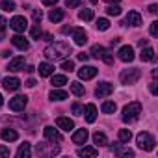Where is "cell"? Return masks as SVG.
Returning a JSON list of instances; mask_svg holds the SVG:
<instances>
[{
    "label": "cell",
    "mask_w": 158,
    "mask_h": 158,
    "mask_svg": "<svg viewBox=\"0 0 158 158\" xmlns=\"http://www.w3.org/2000/svg\"><path fill=\"white\" fill-rule=\"evenodd\" d=\"M104 2H110V4H117L119 0H104Z\"/></svg>",
    "instance_id": "9f6ffc18"
},
{
    "label": "cell",
    "mask_w": 158,
    "mask_h": 158,
    "mask_svg": "<svg viewBox=\"0 0 158 158\" xmlns=\"http://www.w3.org/2000/svg\"><path fill=\"white\" fill-rule=\"evenodd\" d=\"M106 13H108V15H112V17H117V15H121V8H119L117 4H115V6L112 4V6H108V8H106Z\"/></svg>",
    "instance_id": "d6a6232c"
},
{
    "label": "cell",
    "mask_w": 158,
    "mask_h": 158,
    "mask_svg": "<svg viewBox=\"0 0 158 158\" xmlns=\"http://www.w3.org/2000/svg\"><path fill=\"white\" fill-rule=\"evenodd\" d=\"M17 138H19V134H17L13 128H4V130H2V139H4V141H15Z\"/></svg>",
    "instance_id": "7402d4cb"
},
{
    "label": "cell",
    "mask_w": 158,
    "mask_h": 158,
    "mask_svg": "<svg viewBox=\"0 0 158 158\" xmlns=\"http://www.w3.org/2000/svg\"><path fill=\"white\" fill-rule=\"evenodd\" d=\"M71 91H73V95H76V97H82V95L86 93L84 86L78 84V82H73V84H71Z\"/></svg>",
    "instance_id": "d4e9b609"
},
{
    "label": "cell",
    "mask_w": 158,
    "mask_h": 158,
    "mask_svg": "<svg viewBox=\"0 0 158 158\" xmlns=\"http://www.w3.org/2000/svg\"><path fill=\"white\" fill-rule=\"evenodd\" d=\"M141 48H143V47H141ZM139 58H141V61H152V60H154V50H152L151 47H145V48L141 50Z\"/></svg>",
    "instance_id": "44dd1931"
},
{
    "label": "cell",
    "mask_w": 158,
    "mask_h": 158,
    "mask_svg": "<svg viewBox=\"0 0 158 158\" xmlns=\"http://www.w3.org/2000/svg\"><path fill=\"white\" fill-rule=\"evenodd\" d=\"M95 74H97V69L91 67V65H86V67H82L78 71V78H82V80H91Z\"/></svg>",
    "instance_id": "4fadbf2b"
},
{
    "label": "cell",
    "mask_w": 158,
    "mask_h": 158,
    "mask_svg": "<svg viewBox=\"0 0 158 158\" xmlns=\"http://www.w3.org/2000/svg\"><path fill=\"white\" fill-rule=\"evenodd\" d=\"M149 89H151V93H152V95H156V93H158V86H156V82H151Z\"/></svg>",
    "instance_id": "bcb514c9"
},
{
    "label": "cell",
    "mask_w": 158,
    "mask_h": 158,
    "mask_svg": "<svg viewBox=\"0 0 158 158\" xmlns=\"http://www.w3.org/2000/svg\"><path fill=\"white\" fill-rule=\"evenodd\" d=\"M39 74L41 76H50L52 73H54V65H50V63H47V61H43V63H39Z\"/></svg>",
    "instance_id": "ffe728a7"
},
{
    "label": "cell",
    "mask_w": 158,
    "mask_h": 158,
    "mask_svg": "<svg viewBox=\"0 0 158 158\" xmlns=\"http://www.w3.org/2000/svg\"><path fill=\"white\" fill-rule=\"evenodd\" d=\"M56 125H58L61 130H67V132L74 128V123H73L69 117H58V119H56Z\"/></svg>",
    "instance_id": "e0dca14e"
},
{
    "label": "cell",
    "mask_w": 158,
    "mask_h": 158,
    "mask_svg": "<svg viewBox=\"0 0 158 158\" xmlns=\"http://www.w3.org/2000/svg\"><path fill=\"white\" fill-rule=\"evenodd\" d=\"M115 110H117L115 102H104V104H102V112H104V114H114Z\"/></svg>",
    "instance_id": "e575fe53"
},
{
    "label": "cell",
    "mask_w": 158,
    "mask_h": 158,
    "mask_svg": "<svg viewBox=\"0 0 158 158\" xmlns=\"http://www.w3.org/2000/svg\"><path fill=\"white\" fill-rule=\"evenodd\" d=\"M99 151L95 147H84V149H78V156H97Z\"/></svg>",
    "instance_id": "cb8c5ba5"
},
{
    "label": "cell",
    "mask_w": 158,
    "mask_h": 158,
    "mask_svg": "<svg viewBox=\"0 0 158 158\" xmlns=\"http://www.w3.org/2000/svg\"><path fill=\"white\" fill-rule=\"evenodd\" d=\"M151 35L152 37H156L158 35V23L154 21V23H151Z\"/></svg>",
    "instance_id": "b9f144b4"
},
{
    "label": "cell",
    "mask_w": 158,
    "mask_h": 158,
    "mask_svg": "<svg viewBox=\"0 0 158 158\" xmlns=\"http://www.w3.org/2000/svg\"><path fill=\"white\" fill-rule=\"evenodd\" d=\"M78 19H80V21H91L93 19V10H80Z\"/></svg>",
    "instance_id": "4dcf8cb0"
},
{
    "label": "cell",
    "mask_w": 158,
    "mask_h": 158,
    "mask_svg": "<svg viewBox=\"0 0 158 158\" xmlns=\"http://www.w3.org/2000/svg\"><path fill=\"white\" fill-rule=\"evenodd\" d=\"M2 104H4V97H2V95H0V106H2Z\"/></svg>",
    "instance_id": "6f0895ef"
},
{
    "label": "cell",
    "mask_w": 158,
    "mask_h": 158,
    "mask_svg": "<svg viewBox=\"0 0 158 158\" xmlns=\"http://www.w3.org/2000/svg\"><path fill=\"white\" fill-rule=\"evenodd\" d=\"M41 19H43L41 10H34V21H35V24H39V23H41Z\"/></svg>",
    "instance_id": "ab89813d"
},
{
    "label": "cell",
    "mask_w": 158,
    "mask_h": 158,
    "mask_svg": "<svg viewBox=\"0 0 158 158\" xmlns=\"http://www.w3.org/2000/svg\"><path fill=\"white\" fill-rule=\"evenodd\" d=\"M104 52H106V48H104V47H101V45H93V47H91V56H93V58H97V60H99V58L102 60Z\"/></svg>",
    "instance_id": "484cf974"
},
{
    "label": "cell",
    "mask_w": 158,
    "mask_h": 158,
    "mask_svg": "<svg viewBox=\"0 0 158 158\" xmlns=\"http://www.w3.org/2000/svg\"><path fill=\"white\" fill-rule=\"evenodd\" d=\"M73 39H74L76 45H80V47H82V45L88 43V34H86L82 28H74V30H73Z\"/></svg>",
    "instance_id": "7c38bea8"
},
{
    "label": "cell",
    "mask_w": 158,
    "mask_h": 158,
    "mask_svg": "<svg viewBox=\"0 0 158 158\" xmlns=\"http://www.w3.org/2000/svg\"><path fill=\"white\" fill-rule=\"evenodd\" d=\"M50 84H52L54 88H61V86L67 84V78H65L63 74H54V76H52V80H50Z\"/></svg>",
    "instance_id": "603a6c76"
},
{
    "label": "cell",
    "mask_w": 158,
    "mask_h": 158,
    "mask_svg": "<svg viewBox=\"0 0 158 158\" xmlns=\"http://www.w3.org/2000/svg\"><path fill=\"white\" fill-rule=\"evenodd\" d=\"M112 91H114V86H112V84H108V82H102V84H99V86H97L95 95H97L99 99H104V97H108Z\"/></svg>",
    "instance_id": "30bf717a"
},
{
    "label": "cell",
    "mask_w": 158,
    "mask_h": 158,
    "mask_svg": "<svg viewBox=\"0 0 158 158\" xmlns=\"http://www.w3.org/2000/svg\"><path fill=\"white\" fill-rule=\"evenodd\" d=\"M117 54H119V60H121V61H132V60H134V48H132L130 45L121 47Z\"/></svg>",
    "instance_id": "9c48e42d"
},
{
    "label": "cell",
    "mask_w": 158,
    "mask_h": 158,
    "mask_svg": "<svg viewBox=\"0 0 158 158\" xmlns=\"http://www.w3.org/2000/svg\"><path fill=\"white\" fill-rule=\"evenodd\" d=\"M61 69H63L65 73H73V71H74V61H71V60H65V61L61 63Z\"/></svg>",
    "instance_id": "d590c367"
},
{
    "label": "cell",
    "mask_w": 158,
    "mask_h": 158,
    "mask_svg": "<svg viewBox=\"0 0 158 158\" xmlns=\"http://www.w3.org/2000/svg\"><path fill=\"white\" fill-rule=\"evenodd\" d=\"M136 141H138V147L143 149V151H152L154 149V143H156L154 138L149 132H139L138 138H136Z\"/></svg>",
    "instance_id": "3957f363"
},
{
    "label": "cell",
    "mask_w": 158,
    "mask_h": 158,
    "mask_svg": "<svg viewBox=\"0 0 158 158\" xmlns=\"http://www.w3.org/2000/svg\"><path fill=\"white\" fill-rule=\"evenodd\" d=\"M65 6L67 8H76V6H80V0H65Z\"/></svg>",
    "instance_id": "7bdbcfd3"
},
{
    "label": "cell",
    "mask_w": 158,
    "mask_h": 158,
    "mask_svg": "<svg viewBox=\"0 0 158 158\" xmlns=\"http://www.w3.org/2000/svg\"><path fill=\"white\" fill-rule=\"evenodd\" d=\"M73 30L74 28H71V26H63L61 28V34H73Z\"/></svg>",
    "instance_id": "f907efd6"
},
{
    "label": "cell",
    "mask_w": 158,
    "mask_h": 158,
    "mask_svg": "<svg viewBox=\"0 0 158 158\" xmlns=\"http://www.w3.org/2000/svg\"><path fill=\"white\" fill-rule=\"evenodd\" d=\"M30 154H32L30 143H28V141L21 143V147H19V151H17V156H19V158H30Z\"/></svg>",
    "instance_id": "d6986e66"
},
{
    "label": "cell",
    "mask_w": 158,
    "mask_h": 158,
    "mask_svg": "<svg viewBox=\"0 0 158 158\" xmlns=\"http://www.w3.org/2000/svg\"><path fill=\"white\" fill-rule=\"evenodd\" d=\"M139 76H141V71L132 67V69H125L121 73V82L123 84H136L139 80Z\"/></svg>",
    "instance_id": "277c9868"
},
{
    "label": "cell",
    "mask_w": 158,
    "mask_h": 158,
    "mask_svg": "<svg viewBox=\"0 0 158 158\" xmlns=\"http://www.w3.org/2000/svg\"><path fill=\"white\" fill-rule=\"evenodd\" d=\"M117 43H119V37H114V39H112V41H110V45H112V47H115V45H117Z\"/></svg>",
    "instance_id": "db71d44e"
},
{
    "label": "cell",
    "mask_w": 158,
    "mask_h": 158,
    "mask_svg": "<svg viewBox=\"0 0 158 158\" xmlns=\"http://www.w3.org/2000/svg\"><path fill=\"white\" fill-rule=\"evenodd\" d=\"M10 26H11L15 32H24V30L28 28V23H26V19H24V17L17 15V17H13V19L10 21Z\"/></svg>",
    "instance_id": "52a82bcc"
},
{
    "label": "cell",
    "mask_w": 158,
    "mask_h": 158,
    "mask_svg": "<svg viewBox=\"0 0 158 158\" xmlns=\"http://www.w3.org/2000/svg\"><path fill=\"white\" fill-rule=\"evenodd\" d=\"M43 6H56L58 4V0H41Z\"/></svg>",
    "instance_id": "7dc6e473"
},
{
    "label": "cell",
    "mask_w": 158,
    "mask_h": 158,
    "mask_svg": "<svg viewBox=\"0 0 158 158\" xmlns=\"http://www.w3.org/2000/svg\"><path fill=\"white\" fill-rule=\"evenodd\" d=\"M4 34H6V23H0V41L4 39Z\"/></svg>",
    "instance_id": "f6af8a7d"
},
{
    "label": "cell",
    "mask_w": 158,
    "mask_h": 158,
    "mask_svg": "<svg viewBox=\"0 0 158 158\" xmlns=\"http://www.w3.org/2000/svg\"><path fill=\"white\" fill-rule=\"evenodd\" d=\"M115 154H119V156H134V151L132 149H125V151L115 149Z\"/></svg>",
    "instance_id": "74e56055"
},
{
    "label": "cell",
    "mask_w": 158,
    "mask_h": 158,
    "mask_svg": "<svg viewBox=\"0 0 158 158\" xmlns=\"http://www.w3.org/2000/svg\"><path fill=\"white\" fill-rule=\"evenodd\" d=\"M93 141H95V145L102 147V145H106V143H108V138H106L102 132H95V134H93Z\"/></svg>",
    "instance_id": "4316f807"
},
{
    "label": "cell",
    "mask_w": 158,
    "mask_h": 158,
    "mask_svg": "<svg viewBox=\"0 0 158 158\" xmlns=\"http://www.w3.org/2000/svg\"><path fill=\"white\" fill-rule=\"evenodd\" d=\"M48 19H50V23H60L63 19V11L61 10H52L48 13Z\"/></svg>",
    "instance_id": "83f0119b"
},
{
    "label": "cell",
    "mask_w": 158,
    "mask_h": 158,
    "mask_svg": "<svg viewBox=\"0 0 158 158\" xmlns=\"http://www.w3.org/2000/svg\"><path fill=\"white\" fill-rule=\"evenodd\" d=\"M26 86H28V88H34V86H35V80H34V78H30V80L26 82Z\"/></svg>",
    "instance_id": "816d5d0a"
},
{
    "label": "cell",
    "mask_w": 158,
    "mask_h": 158,
    "mask_svg": "<svg viewBox=\"0 0 158 158\" xmlns=\"http://www.w3.org/2000/svg\"><path fill=\"white\" fill-rule=\"evenodd\" d=\"M147 43H149L147 39H139V41H138V45H139V47H147Z\"/></svg>",
    "instance_id": "f5cc1de1"
},
{
    "label": "cell",
    "mask_w": 158,
    "mask_h": 158,
    "mask_svg": "<svg viewBox=\"0 0 158 158\" xmlns=\"http://www.w3.org/2000/svg\"><path fill=\"white\" fill-rule=\"evenodd\" d=\"M11 43H13L19 50H28V48H30L28 39H26V37H23V35H13V37H11Z\"/></svg>",
    "instance_id": "9a60e30c"
},
{
    "label": "cell",
    "mask_w": 158,
    "mask_h": 158,
    "mask_svg": "<svg viewBox=\"0 0 158 158\" xmlns=\"http://www.w3.org/2000/svg\"><path fill=\"white\" fill-rule=\"evenodd\" d=\"M149 11H151L152 15H156V13H158V6H156V4H151V6H149Z\"/></svg>",
    "instance_id": "681fc988"
},
{
    "label": "cell",
    "mask_w": 158,
    "mask_h": 158,
    "mask_svg": "<svg viewBox=\"0 0 158 158\" xmlns=\"http://www.w3.org/2000/svg\"><path fill=\"white\" fill-rule=\"evenodd\" d=\"M86 139H88V130H86V128H78V130L73 134V143H76V145L86 143Z\"/></svg>",
    "instance_id": "2e32d148"
},
{
    "label": "cell",
    "mask_w": 158,
    "mask_h": 158,
    "mask_svg": "<svg viewBox=\"0 0 158 158\" xmlns=\"http://www.w3.org/2000/svg\"><path fill=\"white\" fill-rule=\"evenodd\" d=\"M10 54H11V52H10V50H2V58H8V56H10Z\"/></svg>",
    "instance_id": "11a10c76"
},
{
    "label": "cell",
    "mask_w": 158,
    "mask_h": 158,
    "mask_svg": "<svg viewBox=\"0 0 158 158\" xmlns=\"http://www.w3.org/2000/svg\"><path fill=\"white\" fill-rule=\"evenodd\" d=\"M30 34H32V37H34V39H39V35H41V28H39V24H35V26L32 28V32H30Z\"/></svg>",
    "instance_id": "f35d334b"
},
{
    "label": "cell",
    "mask_w": 158,
    "mask_h": 158,
    "mask_svg": "<svg viewBox=\"0 0 158 158\" xmlns=\"http://www.w3.org/2000/svg\"><path fill=\"white\" fill-rule=\"evenodd\" d=\"M108 28H110V21H108V19H97V30L104 32V30H108Z\"/></svg>",
    "instance_id": "836d02e7"
},
{
    "label": "cell",
    "mask_w": 158,
    "mask_h": 158,
    "mask_svg": "<svg viewBox=\"0 0 158 158\" xmlns=\"http://www.w3.org/2000/svg\"><path fill=\"white\" fill-rule=\"evenodd\" d=\"M141 114V104L139 102H130L123 108V121L125 123H134Z\"/></svg>",
    "instance_id": "7a4b0ae2"
},
{
    "label": "cell",
    "mask_w": 158,
    "mask_h": 158,
    "mask_svg": "<svg viewBox=\"0 0 158 158\" xmlns=\"http://www.w3.org/2000/svg\"><path fill=\"white\" fill-rule=\"evenodd\" d=\"M50 99L52 101H65L67 99V93L65 91H60V89H54V91H50Z\"/></svg>",
    "instance_id": "f546056e"
},
{
    "label": "cell",
    "mask_w": 158,
    "mask_h": 158,
    "mask_svg": "<svg viewBox=\"0 0 158 158\" xmlns=\"http://www.w3.org/2000/svg\"><path fill=\"white\" fill-rule=\"evenodd\" d=\"M78 60H80V61H88V60H89V56H88L86 52H80V54H78Z\"/></svg>",
    "instance_id": "c3c4849f"
},
{
    "label": "cell",
    "mask_w": 158,
    "mask_h": 158,
    "mask_svg": "<svg viewBox=\"0 0 158 158\" xmlns=\"http://www.w3.org/2000/svg\"><path fill=\"white\" fill-rule=\"evenodd\" d=\"M84 112H86V121L88 123H95V119H97V106L95 104H88Z\"/></svg>",
    "instance_id": "ac0fdd59"
},
{
    "label": "cell",
    "mask_w": 158,
    "mask_h": 158,
    "mask_svg": "<svg viewBox=\"0 0 158 158\" xmlns=\"http://www.w3.org/2000/svg\"><path fill=\"white\" fill-rule=\"evenodd\" d=\"M130 138H132V132H130V130H127V128H121V130H119V141H121V143H128Z\"/></svg>",
    "instance_id": "f1b7e54d"
},
{
    "label": "cell",
    "mask_w": 158,
    "mask_h": 158,
    "mask_svg": "<svg viewBox=\"0 0 158 158\" xmlns=\"http://www.w3.org/2000/svg\"><path fill=\"white\" fill-rule=\"evenodd\" d=\"M2 86H4L6 91H17L21 88V80H19L17 76H8V78H4Z\"/></svg>",
    "instance_id": "8992f818"
},
{
    "label": "cell",
    "mask_w": 158,
    "mask_h": 158,
    "mask_svg": "<svg viewBox=\"0 0 158 158\" xmlns=\"http://www.w3.org/2000/svg\"><path fill=\"white\" fill-rule=\"evenodd\" d=\"M26 102H28V97L17 95V97H13V99L10 101V110H13V112H23L24 106H26Z\"/></svg>",
    "instance_id": "5b68a950"
},
{
    "label": "cell",
    "mask_w": 158,
    "mask_h": 158,
    "mask_svg": "<svg viewBox=\"0 0 158 158\" xmlns=\"http://www.w3.org/2000/svg\"><path fill=\"white\" fill-rule=\"evenodd\" d=\"M0 156H10V149L4 147V145H0Z\"/></svg>",
    "instance_id": "ee69618b"
},
{
    "label": "cell",
    "mask_w": 158,
    "mask_h": 158,
    "mask_svg": "<svg viewBox=\"0 0 158 158\" xmlns=\"http://www.w3.org/2000/svg\"><path fill=\"white\" fill-rule=\"evenodd\" d=\"M73 114H74V115H82V114H84V108L78 104V102H74V104H73Z\"/></svg>",
    "instance_id": "8d00e7d4"
},
{
    "label": "cell",
    "mask_w": 158,
    "mask_h": 158,
    "mask_svg": "<svg viewBox=\"0 0 158 158\" xmlns=\"http://www.w3.org/2000/svg\"><path fill=\"white\" fill-rule=\"evenodd\" d=\"M0 8H2L4 11H13L15 10V2H13V0H2V4H0Z\"/></svg>",
    "instance_id": "1f68e13d"
},
{
    "label": "cell",
    "mask_w": 158,
    "mask_h": 158,
    "mask_svg": "<svg viewBox=\"0 0 158 158\" xmlns=\"http://www.w3.org/2000/svg\"><path fill=\"white\" fill-rule=\"evenodd\" d=\"M123 26H139L141 24V15L138 13V11H128V15H127V19L121 23Z\"/></svg>",
    "instance_id": "ba28073f"
},
{
    "label": "cell",
    "mask_w": 158,
    "mask_h": 158,
    "mask_svg": "<svg viewBox=\"0 0 158 158\" xmlns=\"http://www.w3.org/2000/svg\"><path fill=\"white\" fill-rule=\"evenodd\" d=\"M43 134H45V138H47L48 141H61V139H63L61 134H60L56 128H52V127H45V128H43Z\"/></svg>",
    "instance_id": "5bb4252c"
},
{
    "label": "cell",
    "mask_w": 158,
    "mask_h": 158,
    "mask_svg": "<svg viewBox=\"0 0 158 158\" xmlns=\"http://www.w3.org/2000/svg\"><path fill=\"white\" fill-rule=\"evenodd\" d=\"M8 71H11V73L24 71V58H23V56H17V58H13V60L8 63Z\"/></svg>",
    "instance_id": "8fae6325"
},
{
    "label": "cell",
    "mask_w": 158,
    "mask_h": 158,
    "mask_svg": "<svg viewBox=\"0 0 158 158\" xmlns=\"http://www.w3.org/2000/svg\"><path fill=\"white\" fill-rule=\"evenodd\" d=\"M102 60H104L108 65H112V63H114V56H112V52H108V50H106V52H104V56H102Z\"/></svg>",
    "instance_id": "60d3db41"
},
{
    "label": "cell",
    "mask_w": 158,
    "mask_h": 158,
    "mask_svg": "<svg viewBox=\"0 0 158 158\" xmlns=\"http://www.w3.org/2000/svg\"><path fill=\"white\" fill-rule=\"evenodd\" d=\"M69 54H71V47L63 41H56V43H52L45 48V56L48 60H63Z\"/></svg>",
    "instance_id": "6da1fadb"
}]
</instances>
